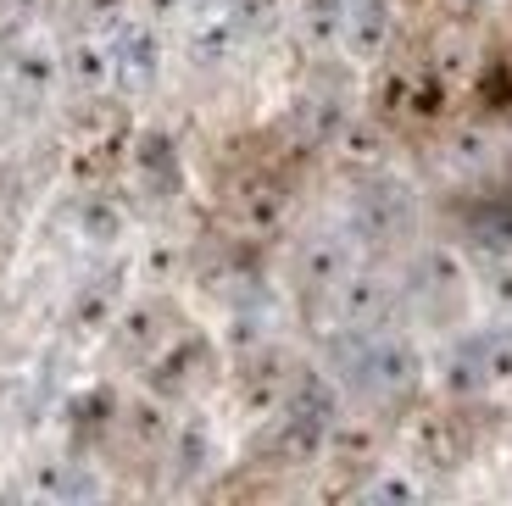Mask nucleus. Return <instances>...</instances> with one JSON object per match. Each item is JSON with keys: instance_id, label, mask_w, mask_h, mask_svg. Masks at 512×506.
<instances>
[{"instance_id": "obj_17", "label": "nucleus", "mask_w": 512, "mask_h": 506, "mask_svg": "<svg viewBox=\"0 0 512 506\" xmlns=\"http://www.w3.org/2000/svg\"><path fill=\"white\" fill-rule=\"evenodd\" d=\"M340 145H346V167H379L384 162V128L379 123H340Z\"/></svg>"}, {"instance_id": "obj_30", "label": "nucleus", "mask_w": 512, "mask_h": 506, "mask_svg": "<svg viewBox=\"0 0 512 506\" xmlns=\"http://www.w3.org/2000/svg\"><path fill=\"white\" fill-rule=\"evenodd\" d=\"M468 6H496V0H468Z\"/></svg>"}, {"instance_id": "obj_21", "label": "nucleus", "mask_w": 512, "mask_h": 506, "mask_svg": "<svg viewBox=\"0 0 512 506\" xmlns=\"http://www.w3.org/2000/svg\"><path fill=\"white\" fill-rule=\"evenodd\" d=\"M340 17H346V0H301V34L312 45L340 39Z\"/></svg>"}, {"instance_id": "obj_6", "label": "nucleus", "mask_w": 512, "mask_h": 506, "mask_svg": "<svg viewBox=\"0 0 512 506\" xmlns=\"http://www.w3.org/2000/svg\"><path fill=\"white\" fill-rule=\"evenodd\" d=\"M329 429H334L329 418H312V412H290V406H284L279 429H273V440H268V456H273V462H284V468H307V462H318V456H323Z\"/></svg>"}, {"instance_id": "obj_31", "label": "nucleus", "mask_w": 512, "mask_h": 506, "mask_svg": "<svg viewBox=\"0 0 512 506\" xmlns=\"http://www.w3.org/2000/svg\"><path fill=\"white\" fill-rule=\"evenodd\" d=\"M0 12H6V0H0Z\"/></svg>"}, {"instance_id": "obj_2", "label": "nucleus", "mask_w": 512, "mask_h": 506, "mask_svg": "<svg viewBox=\"0 0 512 506\" xmlns=\"http://www.w3.org/2000/svg\"><path fill=\"white\" fill-rule=\"evenodd\" d=\"M346 379L357 395L368 401H396L407 395L412 384L423 379V356L412 340H373V345H357L346 362Z\"/></svg>"}, {"instance_id": "obj_7", "label": "nucleus", "mask_w": 512, "mask_h": 506, "mask_svg": "<svg viewBox=\"0 0 512 506\" xmlns=\"http://www.w3.org/2000/svg\"><path fill=\"white\" fill-rule=\"evenodd\" d=\"M351 273V234H312L307 245H301V290L312 295H329L334 284Z\"/></svg>"}, {"instance_id": "obj_12", "label": "nucleus", "mask_w": 512, "mask_h": 506, "mask_svg": "<svg viewBox=\"0 0 512 506\" xmlns=\"http://www.w3.org/2000/svg\"><path fill=\"white\" fill-rule=\"evenodd\" d=\"M117 284H123V267H117V273H106V279H95L90 290L73 301L67 329H73V334H101L106 317H112V306H117Z\"/></svg>"}, {"instance_id": "obj_18", "label": "nucleus", "mask_w": 512, "mask_h": 506, "mask_svg": "<svg viewBox=\"0 0 512 506\" xmlns=\"http://www.w3.org/2000/svg\"><path fill=\"white\" fill-rule=\"evenodd\" d=\"M340 123H346V117H340V106H334V101H301V106H295V128H301L307 151H312V145H329L334 134H340Z\"/></svg>"}, {"instance_id": "obj_5", "label": "nucleus", "mask_w": 512, "mask_h": 506, "mask_svg": "<svg viewBox=\"0 0 512 506\" xmlns=\"http://www.w3.org/2000/svg\"><path fill=\"white\" fill-rule=\"evenodd\" d=\"M396 39V12L390 0H346V17H340V45H346L357 62H379Z\"/></svg>"}, {"instance_id": "obj_4", "label": "nucleus", "mask_w": 512, "mask_h": 506, "mask_svg": "<svg viewBox=\"0 0 512 506\" xmlns=\"http://www.w3.org/2000/svg\"><path fill=\"white\" fill-rule=\"evenodd\" d=\"M468 451H474V429H468L457 412H446V418H423L418 429H412V462L429 468V473L462 468Z\"/></svg>"}, {"instance_id": "obj_14", "label": "nucleus", "mask_w": 512, "mask_h": 506, "mask_svg": "<svg viewBox=\"0 0 512 506\" xmlns=\"http://www.w3.org/2000/svg\"><path fill=\"white\" fill-rule=\"evenodd\" d=\"M123 228H128L123 206L106 201V195H84V206H78V234H84V240L90 245H117Z\"/></svg>"}, {"instance_id": "obj_8", "label": "nucleus", "mask_w": 512, "mask_h": 506, "mask_svg": "<svg viewBox=\"0 0 512 506\" xmlns=\"http://www.w3.org/2000/svg\"><path fill=\"white\" fill-rule=\"evenodd\" d=\"M112 56H117V78H123L128 89H145L162 73V34H156L151 23H123Z\"/></svg>"}, {"instance_id": "obj_10", "label": "nucleus", "mask_w": 512, "mask_h": 506, "mask_svg": "<svg viewBox=\"0 0 512 506\" xmlns=\"http://www.w3.org/2000/svg\"><path fill=\"white\" fill-rule=\"evenodd\" d=\"M212 362V345L201 340V334H190V340H179L173 345V351L162 356V362H156V390L162 395H179V390H190L195 379H201V367Z\"/></svg>"}, {"instance_id": "obj_28", "label": "nucleus", "mask_w": 512, "mask_h": 506, "mask_svg": "<svg viewBox=\"0 0 512 506\" xmlns=\"http://www.w3.org/2000/svg\"><path fill=\"white\" fill-rule=\"evenodd\" d=\"M123 6L128 0H78V17H84V23H117Z\"/></svg>"}, {"instance_id": "obj_1", "label": "nucleus", "mask_w": 512, "mask_h": 506, "mask_svg": "<svg viewBox=\"0 0 512 506\" xmlns=\"http://www.w3.org/2000/svg\"><path fill=\"white\" fill-rule=\"evenodd\" d=\"M412 223H418V201H412V190L401 178L373 173L357 184V195H351V234L362 245H396L412 234Z\"/></svg>"}, {"instance_id": "obj_22", "label": "nucleus", "mask_w": 512, "mask_h": 506, "mask_svg": "<svg viewBox=\"0 0 512 506\" xmlns=\"http://www.w3.org/2000/svg\"><path fill=\"white\" fill-rule=\"evenodd\" d=\"M173 456H179L184 473H201L206 462H212V434H206L201 418H190L179 434H173Z\"/></svg>"}, {"instance_id": "obj_26", "label": "nucleus", "mask_w": 512, "mask_h": 506, "mask_svg": "<svg viewBox=\"0 0 512 506\" xmlns=\"http://www.w3.org/2000/svg\"><path fill=\"white\" fill-rule=\"evenodd\" d=\"M67 73H73V84L78 89H101L106 84V73H112V62H106L95 45H78L73 56H67Z\"/></svg>"}, {"instance_id": "obj_16", "label": "nucleus", "mask_w": 512, "mask_h": 506, "mask_svg": "<svg viewBox=\"0 0 512 506\" xmlns=\"http://www.w3.org/2000/svg\"><path fill=\"white\" fill-rule=\"evenodd\" d=\"M234 39H240V28H234L229 17H206V23L190 34V56H195L201 67H218L223 56L234 51Z\"/></svg>"}, {"instance_id": "obj_25", "label": "nucleus", "mask_w": 512, "mask_h": 506, "mask_svg": "<svg viewBox=\"0 0 512 506\" xmlns=\"http://www.w3.org/2000/svg\"><path fill=\"white\" fill-rule=\"evenodd\" d=\"M39 490H45V495H95L101 484H95L90 473L78 468V462H56V468L39 479Z\"/></svg>"}, {"instance_id": "obj_3", "label": "nucleus", "mask_w": 512, "mask_h": 506, "mask_svg": "<svg viewBox=\"0 0 512 506\" xmlns=\"http://www.w3.org/2000/svg\"><path fill=\"white\" fill-rule=\"evenodd\" d=\"M329 295H334V312H340V329L346 334H373L384 317H390V306H396L390 279H384V273H357V267H351Z\"/></svg>"}, {"instance_id": "obj_29", "label": "nucleus", "mask_w": 512, "mask_h": 506, "mask_svg": "<svg viewBox=\"0 0 512 506\" xmlns=\"http://www.w3.org/2000/svg\"><path fill=\"white\" fill-rule=\"evenodd\" d=\"M490 301H496L501 312H512V273H507V267H501L496 279H490Z\"/></svg>"}, {"instance_id": "obj_13", "label": "nucleus", "mask_w": 512, "mask_h": 506, "mask_svg": "<svg viewBox=\"0 0 512 506\" xmlns=\"http://www.w3.org/2000/svg\"><path fill=\"white\" fill-rule=\"evenodd\" d=\"M468 240L485 256H507L512 251V201H485L468 223Z\"/></svg>"}, {"instance_id": "obj_11", "label": "nucleus", "mask_w": 512, "mask_h": 506, "mask_svg": "<svg viewBox=\"0 0 512 506\" xmlns=\"http://www.w3.org/2000/svg\"><path fill=\"white\" fill-rule=\"evenodd\" d=\"M468 351H474L479 373H485V390L512 379V323H490V329L468 334Z\"/></svg>"}, {"instance_id": "obj_23", "label": "nucleus", "mask_w": 512, "mask_h": 506, "mask_svg": "<svg viewBox=\"0 0 512 506\" xmlns=\"http://www.w3.org/2000/svg\"><path fill=\"white\" fill-rule=\"evenodd\" d=\"M12 78L28 89V95H45V89L56 84V62L45 51H17L12 56Z\"/></svg>"}, {"instance_id": "obj_27", "label": "nucleus", "mask_w": 512, "mask_h": 506, "mask_svg": "<svg viewBox=\"0 0 512 506\" xmlns=\"http://www.w3.org/2000/svg\"><path fill=\"white\" fill-rule=\"evenodd\" d=\"M362 495H368V501H418L423 484H418V479H407V473H390V479L362 484Z\"/></svg>"}, {"instance_id": "obj_24", "label": "nucleus", "mask_w": 512, "mask_h": 506, "mask_svg": "<svg viewBox=\"0 0 512 506\" xmlns=\"http://www.w3.org/2000/svg\"><path fill=\"white\" fill-rule=\"evenodd\" d=\"M229 23L240 28V34H268V28L279 23V0H234Z\"/></svg>"}, {"instance_id": "obj_20", "label": "nucleus", "mask_w": 512, "mask_h": 506, "mask_svg": "<svg viewBox=\"0 0 512 506\" xmlns=\"http://www.w3.org/2000/svg\"><path fill=\"white\" fill-rule=\"evenodd\" d=\"M323 451L334 456V468H373V434L368 429H340L334 423Z\"/></svg>"}, {"instance_id": "obj_15", "label": "nucleus", "mask_w": 512, "mask_h": 506, "mask_svg": "<svg viewBox=\"0 0 512 506\" xmlns=\"http://www.w3.org/2000/svg\"><path fill=\"white\" fill-rule=\"evenodd\" d=\"M162 323H167V306L162 301H145L123 317V351L128 356H145L156 340H162Z\"/></svg>"}, {"instance_id": "obj_19", "label": "nucleus", "mask_w": 512, "mask_h": 506, "mask_svg": "<svg viewBox=\"0 0 512 506\" xmlns=\"http://www.w3.org/2000/svg\"><path fill=\"white\" fill-rule=\"evenodd\" d=\"M284 367H290V362H284L279 351H262V362H256L251 373H245V401H251V406L279 401V390L290 384V379H284Z\"/></svg>"}, {"instance_id": "obj_9", "label": "nucleus", "mask_w": 512, "mask_h": 506, "mask_svg": "<svg viewBox=\"0 0 512 506\" xmlns=\"http://www.w3.org/2000/svg\"><path fill=\"white\" fill-rule=\"evenodd\" d=\"M134 173H140V184L151 195H179L184 184V167H179V145L167 140L162 128H151V134H140V145H134Z\"/></svg>"}]
</instances>
